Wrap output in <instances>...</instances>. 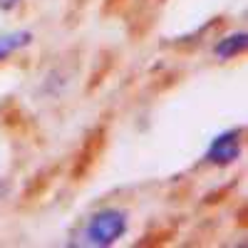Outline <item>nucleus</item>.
I'll return each mask as SVG.
<instances>
[{
    "label": "nucleus",
    "instance_id": "f03ea898",
    "mask_svg": "<svg viewBox=\"0 0 248 248\" xmlns=\"http://www.w3.org/2000/svg\"><path fill=\"white\" fill-rule=\"evenodd\" d=\"M107 137H109V129L105 122L94 124V127L85 134V139H82L79 149L75 152V159H72V181H85L92 169L97 167L99 156L105 154V147H107Z\"/></svg>",
    "mask_w": 248,
    "mask_h": 248
},
{
    "label": "nucleus",
    "instance_id": "7ed1b4c3",
    "mask_svg": "<svg viewBox=\"0 0 248 248\" xmlns=\"http://www.w3.org/2000/svg\"><path fill=\"white\" fill-rule=\"evenodd\" d=\"M243 152V127L236 129H226L221 132L206 149L203 159L214 164V167H231V164L241 156Z\"/></svg>",
    "mask_w": 248,
    "mask_h": 248
},
{
    "label": "nucleus",
    "instance_id": "f8f14e48",
    "mask_svg": "<svg viewBox=\"0 0 248 248\" xmlns=\"http://www.w3.org/2000/svg\"><path fill=\"white\" fill-rule=\"evenodd\" d=\"M23 0H0V10L3 13H10V10H15Z\"/></svg>",
    "mask_w": 248,
    "mask_h": 248
},
{
    "label": "nucleus",
    "instance_id": "9d476101",
    "mask_svg": "<svg viewBox=\"0 0 248 248\" xmlns=\"http://www.w3.org/2000/svg\"><path fill=\"white\" fill-rule=\"evenodd\" d=\"M233 191V184H226V186H221V189H216V191H209L203 196V203L206 206H211V203H221L226 196H229Z\"/></svg>",
    "mask_w": 248,
    "mask_h": 248
},
{
    "label": "nucleus",
    "instance_id": "20e7f679",
    "mask_svg": "<svg viewBox=\"0 0 248 248\" xmlns=\"http://www.w3.org/2000/svg\"><path fill=\"white\" fill-rule=\"evenodd\" d=\"M0 127L8 129L10 134L23 137V134H28L32 129V119H30V114L25 112V107L20 105L17 99L5 97L3 102H0Z\"/></svg>",
    "mask_w": 248,
    "mask_h": 248
},
{
    "label": "nucleus",
    "instance_id": "423d86ee",
    "mask_svg": "<svg viewBox=\"0 0 248 248\" xmlns=\"http://www.w3.org/2000/svg\"><path fill=\"white\" fill-rule=\"evenodd\" d=\"M32 32L30 30H15V32H5V35H0V62H5L13 52L17 50H23L32 43Z\"/></svg>",
    "mask_w": 248,
    "mask_h": 248
},
{
    "label": "nucleus",
    "instance_id": "39448f33",
    "mask_svg": "<svg viewBox=\"0 0 248 248\" xmlns=\"http://www.w3.org/2000/svg\"><path fill=\"white\" fill-rule=\"evenodd\" d=\"M248 47V35L246 32H236V35H226L214 45V55L218 60H236L246 52Z\"/></svg>",
    "mask_w": 248,
    "mask_h": 248
},
{
    "label": "nucleus",
    "instance_id": "0eeeda50",
    "mask_svg": "<svg viewBox=\"0 0 248 248\" xmlns=\"http://www.w3.org/2000/svg\"><path fill=\"white\" fill-rule=\"evenodd\" d=\"M55 176H57V167H47V169H43V171H37V174L28 181L25 191H23V199H25V201H37L40 196L50 189V184H52Z\"/></svg>",
    "mask_w": 248,
    "mask_h": 248
},
{
    "label": "nucleus",
    "instance_id": "9b49d317",
    "mask_svg": "<svg viewBox=\"0 0 248 248\" xmlns=\"http://www.w3.org/2000/svg\"><path fill=\"white\" fill-rule=\"evenodd\" d=\"M129 0H105L102 3V15H114V13H122L127 8Z\"/></svg>",
    "mask_w": 248,
    "mask_h": 248
},
{
    "label": "nucleus",
    "instance_id": "6e6552de",
    "mask_svg": "<svg viewBox=\"0 0 248 248\" xmlns=\"http://www.w3.org/2000/svg\"><path fill=\"white\" fill-rule=\"evenodd\" d=\"M176 236V229H171V226H167V229H156L152 233H147L141 241H137V246H161V243H167Z\"/></svg>",
    "mask_w": 248,
    "mask_h": 248
},
{
    "label": "nucleus",
    "instance_id": "f257e3e1",
    "mask_svg": "<svg viewBox=\"0 0 248 248\" xmlns=\"http://www.w3.org/2000/svg\"><path fill=\"white\" fill-rule=\"evenodd\" d=\"M129 231V214L124 209H99L94 211L85 226L79 231V243L82 246H97V248H107L122 241Z\"/></svg>",
    "mask_w": 248,
    "mask_h": 248
},
{
    "label": "nucleus",
    "instance_id": "1a4fd4ad",
    "mask_svg": "<svg viewBox=\"0 0 248 248\" xmlns=\"http://www.w3.org/2000/svg\"><path fill=\"white\" fill-rule=\"evenodd\" d=\"M112 65H114V57H112V55H107V57H105V65H102V67H97V70L92 72V79H90V85H87V92L97 90V87L102 85V82H105V77L109 75Z\"/></svg>",
    "mask_w": 248,
    "mask_h": 248
}]
</instances>
